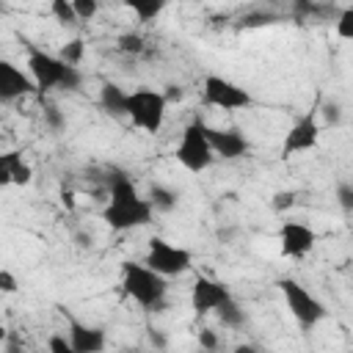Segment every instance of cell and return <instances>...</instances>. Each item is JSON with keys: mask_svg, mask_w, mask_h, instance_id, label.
Segmentation results:
<instances>
[{"mask_svg": "<svg viewBox=\"0 0 353 353\" xmlns=\"http://www.w3.org/2000/svg\"><path fill=\"white\" fill-rule=\"evenodd\" d=\"M108 193H110V201L102 210V221L113 232H127L135 226H146L152 221L154 204L149 199H141L138 188L127 174L113 171V176L108 179Z\"/></svg>", "mask_w": 353, "mask_h": 353, "instance_id": "obj_1", "label": "cell"}, {"mask_svg": "<svg viewBox=\"0 0 353 353\" xmlns=\"http://www.w3.org/2000/svg\"><path fill=\"white\" fill-rule=\"evenodd\" d=\"M121 290L146 312H163L168 295L165 276L152 270L146 262H121Z\"/></svg>", "mask_w": 353, "mask_h": 353, "instance_id": "obj_2", "label": "cell"}, {"mask_svg": "<svg viewBox=\"0 0 353 353\" xmlns=\"http://www.w3.org/2000/svg\"><path fill=\"white\" fill-rule=\"evenodd\" d=\"M28 72L36 80L39 94H47L52 88H63V91H74L80 85V72L77 66L66 63L61 55H50L44 50H39L36 44H28Z\"/></svg>", "mask_w": 353, "mask_h": 353, "instance_id": "obj_3", "label": "cell"}, {"mask_svg": "<svg viewBox=\"0 0 353 353\" xmlns=\"http://www.w3.org/2000/svg\"><path fill=\"white\" fill-rule=\"evenodd\" d=\"M165 108H168V99L163 91L135 88L127 94V119L132 121V127H138L149 135L160 132V127L165 121Z\"/></svg>", "mask_w": 353, "mask_h": 353, "instance_id": "obj_4", "label": "cell"}, {"mask_svg": "<svg viewBox=\"0 0 353 353\" xmlns=\"http://www.w3.org/2000/svg\"><path fill=\"white\" fill-rule=\"evenodd\" d=\"M176 160L188 168V171H193V174H199V171H204V168H210L212 165V160L218 157L215 152H212V143H210V138H207V124L201 121V119H193L185 130H182V138H179V146H176Z\"/></svg>", "mask_w": 353, "mask_h": 353, "instance_id": "obj_5", "label": "cell"}, {"mask_svg": "<svg viewBox=\"0 0 353 353\" xmlns=\"http://www.w3.org/2000/svg\"><path fill=\"white\" fill-rule=\"evenodd\" d=\"M276 287L281 290L290 314H292L303 328H312V325H317V323L325 317V306H323L303 284H298L295 279H279Z\"/></svg>", "mask_w": 353, "mask_h": 353, "instance_id": "obj_6", "label": "cell"}, {"mask_svg": "<svg viewBox=\"0 0 353 353\" xmlns=\"http://www.w3.org/2000/svg\"><path fill=\"white\" fill-rule=\"evenodd\" d=\"M143 262H146L152 270H157V273H163V276L168 279V276L188 273L190 265H193V256H190V251H185V248H179V245H171V243L163 240V237H152Z\"/></svg>", "mask_w": 353, "mask_h": 353, "instance_id": "obj_7", "label": "cell"}, {"mask_svg": "<svg viewBox=\"0 0 353 353\" xmlns=\"http://www.w3.org/2000/svg\"><path fill=\"white\" fill-rule=\"evenodd\" d=\"M201 99L207 105H212V108H221V110H240V108H248L254 102L245 88H240L232 80L218 77V74H207L204 77Z\"/></svg>", "mask_w": 353, "mask_h": 353, "instance_id": "obj_8", "label": "cell"}, {"mask_svg": "<svg viewBox=\"0 0 353 353\" xmlns=\"http://www.w3.org/2000/svg\"><path fill=\"white\" fill-rule=\"evenodd\" d=\"M232 298L229 287L223 281H215L210 276H199L190 287V306L196 314H210V312H218L226 301Z\"/></svg>", "mask_w": 353, "mask_h": 353, "instance_id": "obj_9", "label": "cell"}, {"mask_svg": "<svg viewBox=\"0 0 353 353\" xmlns=\"http://www.w3.org/2000/svg\"><path fill=\"white\" fill-rule=\"evenodd\" d=\"M317 138H320V124H317V116L314 113H306L303 119H298L290 132L284 135V143H281V157H292L298 152H309L317 146Z\"/></svg>", "mask_w": 353, "mask_h": 353, "instance_id": "obj_10", "label": "cell"}, {"mask_svg": "<svg viewBox=\"0 0 353 353\" xmlns=\"http://www.w3.org/2000/svg\"><path fill=\"white\" fill-rule=\"evenodd\" d=\"M317 243V234L314 229H309L306 223H298V221H284L281 229H279V248L284 256H292V259H301L312 251V245Z\"/></svg>", "mask_w": 353, "mask_h": 353, "instance_id": "obj_11", "label": "cell"}, {"mask_svg": "<svg viewBox=\"0 0 353 353\" xmlns=\"http://www.w3.org/2000/svg\"><path fill=\"white\" fill-rule=\"evenodd\" d=\"M36 80L30 74H25L22 69H17L11 61H0V99L3 102H14L25 94H33Z\"/></svg>", "mask_w": 353, "mask_h": 353, "instance_id": "obj_12", "label": "cell"}, {"mask_svg": "<svg viewBox=\"0 0 353 353\" xmlns=\"http://www.w3.org/2000/svg\"><path fill=\"white\" fill-rule=\"evenodd\" d=\"M207 138L212 143V152L223 160H237L248 152V141L240 130H215V127H207Z\"/></svg>", "mask_w": 353, "mask_h": 353, "instance_id": "obj_13", "label": "cell"}, {"mask_svg": "<svg viewBox=\"0 0 353 353\" xmlns=\"http://www.w3.org/2000/svg\"><path fill=\"white\" fill-rule=\"evenodd\" d=\"M69 339H72L74 353H99V350H105V331L94 328V325H85V323H77V320H69Z\"/></svg>", "mask_w": 353, "mask_h": 353, "instance_id": "obj_14", "label": "cell"}, {"mask_svg": "<svg viewBox=\"0 0 353 353\" xmlns=\"http://www.w3.org/2000/svg\"><path fill=\"white\" fill-rule=\"evenodd\" d=\"M33 168L22 160L19 152H6L0 157V185H30Z\"/></svg>", "mask_w": 353, "mask_h": 353, "instance_id": "obj_15", "label": "cell"}, {"mask_svg": "<svg viewBox=\"0 0 353 353\" xmlns=\"http://www.w3.org/2000/svg\"><path fill=\"white\" fill-rule=\"evenodd\" d=\"M99 105L110 116H127V91L116 83H105L99 88Z\"/></svg>", "mask_w": 353, "mask_h": 353, "instance_id": "obj_16", "label": "cell"}, {"mask_svg": "<svg viewBox=\"0 0 353 353\" xmlns=\"http://www.w3.org/2000/svg\"><path fill=\"white\" fill-rule=\"evenodd\" d=\"M121 3L138 17V22H152V19H157L163 14L168 0H121Z\"/></svg>", "mask_w": 353, "mask_h": 353, "instance_id": "obj_17", "label": "cell"}, {"mask_svg": "<svg viewBox=\"0 0 353 353\" xmlns=\"http://www.w3.org/2000/svg\"><path fill=\"white\" fill-rule=\"evenodd\" d=\"M149 201L154 204V210L168 212V210L176 207V193L171 188H165V185H152L149 188Z\"/></svg>", "mask_w": 353, "mask_h": 353, "instance_id": "obj_18", "label": "cell"}, {"mask_svg": "<svg viewBox=\"0 0 353 353\" xmlns=\"http://www.w3.org/2000/svg\"><path fill=\"white\" fill-rule=\"evenodd\" d=\"M50 14L63 25V28H72V25H77V11H74V6H72V0H52L50 3Z\"/></svg>", "mask_w": 353, "mask_h": 353, "instance_id": "obj_19", "label": "cell"}, {"mask_svg": "<svg viewBox=\"0 0 353 353\" xmlns=\"http://www.w3.org/2000/svg\"><path fill=\"white\" fill-rule=\"evenodd\" d=\"M218 317H221V323L229 325V328H240L243 320H245V317H243V309L234 303V298H229V301L218 309Z\"/></svg>", "mask_w": 353, "mask_h": 353, "instance_id": "obj_20", "label": "cell"}, {"mask_svg": "<svg viewBox=\"0 0 353 353\" xmlns=\"http://www.w3.org/2000/svg\"><path fill=\"white\" fill-rule=\"evenodd\" d=\"M83 52H85V44H83V39H72V41H66L63 47H61V58L66 61V63H72V66H77L80 61H83Z\"/></svg>", "mask_w": 353, "mask_h": 353, "instance_id": "obj_21", "label": "cell"}, {"mask_svg": "<svg viewBox=\"0 0 353 353\" xmlns=\"http://www.w3.org/2000/svg\"><path fill=\"white\" fill-rule=\"evenodd\" d=\"M119 50L121 52H127V55H138V52H143V39L138 36V33H124V36H119Z\"/></svg>", "mask_w": 353, "mask_h": 353, "instance_id": "obj_22", "label": "cell"}, {"mask_svg": "<svg viewBox=\"0 0 353 353\" xmlns=\"http://www.w3.org/2000/svg\"><path fill=\"white\" fill-rule=\"evenodd\" d=\"M336 36L353 41V8H345V11L336 17Z\"/></svg>", "mask_w": 353, "mask_h": 353, "instance_id": "obj_23", "label": "cell"}, {"mask_svg": "<svg viewBox=\"0 0 353 353\" xmlns=\"http://www.w3.org/2000/svg\"><path fill=\"white\" fill-rule=\"evenodd\" d=\"M72 6H74V11H77V17L80 19H94L97 17V11H99V0H72Z\"/></svg>", "mask_w": 353, "mask_h": 353, "instance_id": "obj_24", "label": "cell"}, {"mask_svg": "<svg viewBox=\"0 0 353 353\" xmlns=\"http://www.w3.org/2000/svg\"><path fill=\"white\" fill-rule=\"evenodd\" d=\"M295 204V193L292 190H279L276 196H273V201H270V207L276 210V212H284V210H290Z\"/></svg>", "mask_w": 353, "mask_h": 353, "instance_id": "obj_25", "label": "cell"}, {"mask_svg": "<svg viewBox=\"0 0 353 353\" xmlns=\"http://www.w3.org/2000/svg\"><path fill=\"white\" fill-rule=\"evenodd\" d=\"M47 347H50L52 353H74V347H72V339H66V336H50Z\"/></svg>", "mask_w": 353, "mask_h": 353, "instance_id": "obj_26", "label": "cell"}, {"mask_svg": "<svg viewBox=\"0 0 353 353\" xmlns=\"http://www.w3.org/2000/svg\"><path fill=\"white\" fill-rule=\"evenodd\" d=\"M336 199L342 210H353V185H339L336 188Z\"/></svg>", "mask_w": 353, "mask_h": 353, "instance_id": "obj_27", "label": "cell"}, {"mask_svg": "<svg viewBox=\"0 0 353 353\" xmlns=\"http://www.w3.org/2000/svg\"><path fill=\"white\" fill-rule=\"evenodd\" d=\"M17 279H14V273L11 270H0V290L6 292V295H11V292H17Z\"/></svg>", "mask_w": 353, "mask_h": 353, "instance_id": "obj_28", "label": "cell"}, {"mask_svg": "<svg viewBox=\"0 0 353 353\" xmlns=\"http://www.w3.org/2000/svg\"><path fill=\"white\" fill-rule=\"evenodd\" d=\"M199 345L207 347V350H218V347H221V339H218L212 331L204 328V331H199Z\"/></svg>", "mask_w": 353, "mask_h": 353, "instance_id": "obj_29", "label": "cell"}, {"mask_svg": "<svg viewBox=\"0 0 353 353\" xmlns=\"http://www.w3.org/2000/svg\"><path fill=\"white\" fill-rule=\"evenodd\" d=\"M44 116H47L50 127H55V130H58V127L63 124V116H61V110H58L55 105H47V108H44Z\"/></svg>", "mask_w": 353, "mask_h": 353, "instance_id": "obj_30", "label": "cell"}, {"mask_svg": "<svg viewBox=\"0 0 353 353\" xmlns=\"http://www.w3.org/2000/svg\"><path fill=\"white\" fill-rule=\"evenodd\" d=\"M163 94H165L168 105H171V102H179V99H182V88H179V85H165V91H163Z\"/></svg>", "mask_w": 353, "mask_h": 353, "instance_id": "obj_31", "label": "cell"}, {"mask_svg": "<svg viewBox=\"0 0 353 353\" xmlns=\"http://www.w3.org/2000/svg\"><path fill=\"white\" fill-rule=\"evenodd\" d=\"M325 119H328V124H336L339 121V108L336 105H325Z\"/></svg>", "mask_w": 353, "mask_h": 353, "instance_id": "obj_32", "label": "cell"}, {"mask_svg": "<svg viewBox=\"0 0 353 353\" xmlns=\"http://www.w3.org/2000/svg\"><path fill=\"white\" fill-rule=\"evenodd\" d=\"M270 22V17H248L243 25H248V28H254V25H268Z\"/></svg>", "mask_w": 353, "mask_h": 353, "instance_id": "obj_33", "label": "cell"}, {"mask_svg": "<svg viewBox=\"0 0 353 353\" xmlns=\"http://www.w3.org/2000/svg\"><path fill=\"white\" fill-rule=\"evenodd\" d=\"M149 339H152V345H157V347H165V339H163L157 331H152V334H149Z\"/></svg>", "mask_w": 353, "mask_h": 353, "instance_id": "obj_34", "label": "cell"}, {"mask_svg": "<svg viewBox=\"0 0 353 353\" xmlns=\"http://www.w3.org/2000/svg\"><path fill=\"white\" fill-rule=\"evenodd\" d=\"M61 199H63V207H69V210L74 207V196H72V193H63Z\"/></svg>", "mask_w": 353, "mask_h": 353, "instance_id": "obj_35", "label": "cell"}]
</instances>
